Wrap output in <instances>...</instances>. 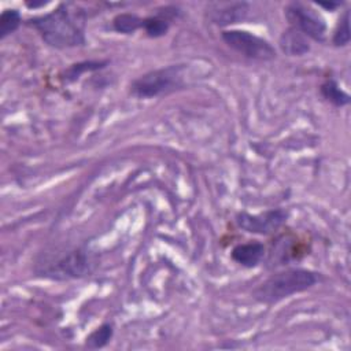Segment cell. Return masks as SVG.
<instances>
[{
  "instance_id": "e0dca14e",
  "label": "cell",
  "mask_w": 351,
  "mask_h": 351,
  "mask_svg": "<svg viewBox=\"0 0 351 351\" xmlns=\"http://www.w3.org/2000/svg\"><path fill=\"white\" fill-rule=\"evenodd\" d=\"M104 64H107V62H92V60L71 64V66L66 70V81H74V80H77L82 73L90 71V70H99V69L104 67Z\"/></svg>"
},
{
  "instance_id": "ac0fdd59",
  "label": "cell",
  "mask_w": 351,
  "mask_h": 351,
  "mask_svg": "<svg viewBox=\"0 0 351 351\" xmlns=\"http://www.w3.org/2000/svg\"><path fill=\"white\" fill-rule=\"evenodd\" d=\"M318 5H321V7H324V8L332 11V10L337 8V7H340V3H318Z\"/></svg>"
},
{
  "instance_id": "3957f363",
  "label": "cell",
  "mask_w": 351,
  "mask_h": 351,
  "mask_svg": "<svg viewBox=\"0 0 351 351\" xmlns=\"http://www.w3.org/2000/svg\"><path fill=\"white\" fill-rule=\"evenodd\" d=\"M191 80L189 64H171L151 70L130 84V93L137 99H151L182 89Z\"/></svg>"
},
{
  "instance_id": "9a60e30c",
  "label": "cell",
  "mask_w": 351,
  "mask_h": 351,
  "mask_svg": "<svg viewBox=\"0 0 351 351\" xmlns=\"http://www.w3.org/2000/svg\"><path fill=\"white\" fill-rule=\"evenodd\" d=\"M114 328L111 324H103L99 328H96L88 337L85 344L89 348H101L104 347L112 337Z\"/></svg>"
},
{
  "instance_id": "7c38bea8",
  "label": "cell",
  "mask_w": 351,
  "mask_h": 351,
  "mask_svg": "<svg viewBox=\"0 0 351 351\" xmlns=\"http://www.w3.org/2000/svg\"><path fill=\"white\" fill-rule=\"evenodd\" d=\"M169 26H170L169 18L165 16L163 12H159L155 16H148L143 19V29L145 30L147 36L154 38L165 36L169 30Z\"/></svg>"
},
{
  "instance_id": "2e32d148",
  "label": "cell",
  "mask_w": 351,
  "mask_h": 351,
  "mask_svg": "<svg viewBox=\"0 0 351 351\" xmlns=\"http://www.w3.org/2000/svg\"><path fill=\"white\" fill-rule=\"evenodd\" d=\"M350 43V11L346 10L339 18L337 26L332 36V44L335 47H344Z\"/></svg>"
},
{
  "instance_id": "30bf717a",
  "label": "cell",
  "mask_w": 351,
  "mask_h": 351,
  "mask_svg": "<svg viewBox=\"0 0 351 351\" xmlns=\"http://www.w3.org/2000/svg\"><path fill=\"white\" fill-rule=\"evenodd\" d=\"M280 48L288 56H302L310 51L307 37L293 27H288L280 36Z\"/></svg>"
},
{
  "instance_id": "ba28073f",
  "label": "cell",
  "mask_w": 351,
  "mask_h": 351,
  "mask_svg": "<svg viewBox=\"0 0 351 351\" xmlns=\"http://www.w3.org/2000/svg\"><path fill=\"white\" fill-rule=\"evenodd\" d=\"M248 4L244 1H217L208 4L207 16L211 23L228 26L241 22L248 12Z\"/></svg>"
},
{
  "instance_id": "8992f818",
  "label": "cell",
  "mask_w": 351,
  "mask_h": 351,
  "mask_svg": "<svg viewBox=\"0 0 351 351\" xmlns=\"http://www.w3.org/2000/svg\"><path fill=\"white\" fill-rule=\"evenodd\" d=\"M285 18L291 25L289 27L299 30L315 41H325L326 23L322 15L314 8L302 3H291L285 8Z\"/></svg>"
},
{
  "instance_id": "4fadbf2b",
  "label": "cell",
  "mask_w": 351,
  "mask_h": 351,
  "mask_svg": "<svg viewBox=\"0 0 351 351\" xmlns=\"http://www.w3.org/2000/svg\"><path fill=\"white\" fill-rule=\"evenodd\" d=\"M112 27H114V30H117L119 33L130 34V33L136 32L137 29L143 27V18H140L134 14H129V12L118 14L112 19Z\"/></svg>"
},
{
  "instance_id": "52a82bcc",
  "label": "cell",
  "mask_w": 351,
  "mask_h": 351,
  "mask_svg": "<svg viewBox=\"0 0 351 351\" xmlns=\"http://www.w3.org/2000/svg\"><path fill=\"white\" fill-rule=\"evenodd\" d=\"M287 218V211H284L282 208H276L259 214L240 213L236 217V223L239 228L248 233L267 236L277 232V229H280L285 223Z\"/></svg>"
},
{
  "instance_id": "5bb4252c",
  "label": "cell",
  "mask_w": 351,
  "mask_h": 351,
  "mask_svg": "<svg viewBox=\"0 0 351 351\" xmlns=\"http://www.w3.org/2000/svg\"><path fill=\"white\" fill-rule=\"evenodd\" d=\"M22 22V16L19 11L14 8H7L0 15V38H5L11 33H14Z\"/></svg>"
},
{
  "instance_id": "8fae6325",
  "label": "cell",
  "mask_w": 351,
  "mask_h": 351,
  "mask_svg": "<svg viewBox=\"0 0 351 351\" xmlns=\"http://www.w3.org/2000/svg\"><path fill=\"white\" fill-rule=\"evenodd\" d=\"M319 92H321V95L325 100H328L329 103H332L333 106H337V107L346 106L350 101V96L332 78L322 82V85L319 88Z\"/></svg>"
},
{
  "instance_id": "7a4b0ae2",
  "label": "cell",
  "mask_w": 351,
  "mask_h": 351,
  "mask_svg": "<svg viewBox=\"0 0 351 351\" xmlns=\"http://www.w3.org/2000/svg\"><path fill=\"white\" fill-rule=\"evenodd\" d=\"M319 280L318 273L308 269H285L271 274L252 292L255 300L265 304H274L295 293L314 287Z\"/></svg>"
},
{
  "instance_id": "277c9868",
  "label": "cell",
  "mask_w": 351,
  "mask_h": 351,
  "mask_svg": "<svg viewBox=\"0 0 351 351\" xmlns=\"http://www.w3.org/2000/svg\"><path fill=\"white\" fill-rule=\"evenodd\" d=\"M222 40L240 55L255 60H271L276 58L274 47L265 38L239 29L222 32Z\"/></svg>"
},
{
  "instance_id": "6da1fadb",
  "label": "cell",
  "mask_w": 351,
  "mask_h": 351,
  "mask_svg": "<svg viewBox=\"0 0 351 351\" xmlns=\"http://www.w3.org/2000/svg\"><path fill=\"white\" fill-rule=\"evenodd\" d=\"M85 12L73 3H60L55 10L27 19L51 47L71 48L85 44Z\"/></svg>"
},
{
  "instance_id": "9c48e42d",
  "label": "cell",
  "mask_w": 351,
  "mask_h": 351,
  "mask_svg": "<svg viewBox=\"0 0 351 351\" xmlns=\"http://www.w3.org/2000/svg\"><path fill=\"white\" fill-rule=\"evenodd\" d=\"M265 252L266 250L262 243L248 241V243L237 244L236 247H233L230 256L240 266L251 269V267H256L262 262Z\"/></svg>"
},
{
  "instance_id": "5b68a950",
  "label": "cell",
  "mask_w": 351,
  "mask_h": 351,
  "mask_svg": "<svg viewBox=\"0 0 351 351\" xmlns=\"http://www.w3.org/2000/svg\"><path fill=\"white\" fill-rule=\"evenodd\" d=\"M95 259L86 250H74L49 263L41 273L44 277L53 280H70L80 278L89 274L93 270Z\"/></svg>"
}]
</instances>
